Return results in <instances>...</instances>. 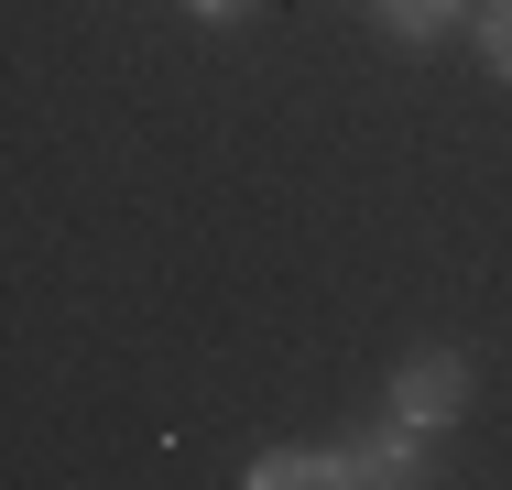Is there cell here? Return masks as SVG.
Returning a JSON list of instances; mask_svg holds the SVG:
<instances>
[{
	"label": "cell",
	"mask_w": 512,
	"mask_h": 490,
	"mask_svg": "<svg viewBox=\"0 0 512 490\" xmlns=\"http://www.w3.org/2000/svg\"><path fill=\"white\" fill-rule=\"evenodd\" d=\"M469 360L458 349H414L404 371H393V425H414V436H447L458 414H469Z\"/></svg>",
	"instance_id": "cell-1"
},
{
	"label": "cell",
	"mask_w": 512,
	"mask_h": 490,
	"mask_svg": "<svg viewBox=\"0 0 512 490\" xmlns=\"http://www.w3.org/2000/svg\"><path fill=\"white\" fill-rule=\"evenodd\" d=\"M338 458H349L360 490H425V436H414V425H360Z\"/></svg>",
	"instance_id": "cell-2"
},
{
	"label": "cell",
	"mask_w": 512,
	"mask_h": 490,
	"mask_svg": "<svg viewBox=\"0 0 512 490\" xmlns=\"http://www.w3.org/2000/svg\"><path fill=\"white\" fill-rule=\"evenodd\" d=\"M240 490H360V480H349L338 447H273V458H251Z\"/></svg>",
	"instance_id": "cell-3"
},
{
	"label": "cell",
	"mask_w": 512,
	"mask_h": 490,
	"mask_svg": "<svg viewBox=\"0 0 512 490\" xmlns=\"http://www.w3.org/2000/svg\"><path fill=\"white\" fill-rule=\"evenodd\" d=\"M371 22H382L393 44H436V33L469 22V0H371Z\"/></svg>",
	"instance_id": "cell-4"
},
{
	"label": "cell",
	"mask_w": 512,
	"mask_h": 490,
	"mask_svg": "<svg viewBox=\"0 0 512 490\" xmlns=\"http://www.w3.org/2000/svg\"><path fill=\"white\" fill-rule=\"evenodd\" d=\"M480 55H491V77L512 88V0H491V11H480Z\"/></svg>",
	"instance_id": "cell-5"
},
{
	"label": "cell",
	"mask_w": 512,
	"mask_h": 490,
	"mask_svg": "<svg viewBox=\"0 0 512 490\" xmlns=\"http://www.w3.org/2000/svg\"><path fill=\"white\" fill-rule=\"evenodd\" d=\"M186 11H197V22H251L262 0H186Z\"/></svg>",
	"instance_id": "cell-6"
}]
</instances>
